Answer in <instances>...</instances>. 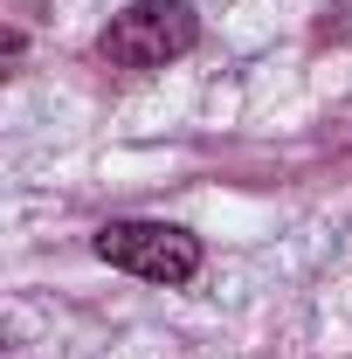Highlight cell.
<instances>
[{
  "instance_id": "1",
  "label": "cell",
  "mask_w": 352,
  "mask_h": 359,
  "mask_svg": "<svg viewBox=\"0 0 352 359\" xmlns=\"http://www.w3.org/2000/svg\"><path fill=\"white\" fill-rule=\"evenodd\" d=\"M194 42H201V21H194L187 0H132V7L111 14V28L97 35L104 62H118V69H166V62H180Z\"/></svg>"
},
{
  "instance_id": "2",
  "label": "cell",
  "mask_w": 352,
  "mask_h": 359,
  "mask_svg": "<svg viewBox=\"0 0 352 359\" xmlns=\"http://www.w3.org/2000/svg\"><path fill=\"white\" fill-rule=\"evenodd\" d=\"M97 256L111 269L145 276V283H194L201 242L173 222H111V228H97Z\"/></svg>"
}]
</instances>
